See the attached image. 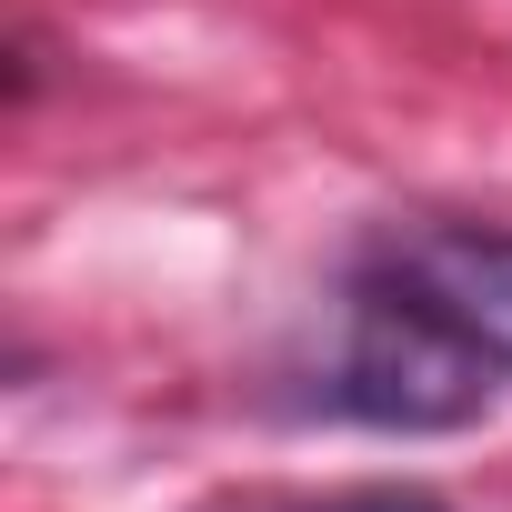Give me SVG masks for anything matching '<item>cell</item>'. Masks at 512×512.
I'll return each instance as SVG.
<instances>
[{"mask_svg":"<svg viewBox=\"0 0 512 512\" xmlns=\"http://www.w3.org/2000/svg\"><path fill=\"white\" fill-rule=\"evenodd\" d=\"M402 262L512 362V231H422Z\"/></svg>","mask_w":512,"mask_h":512,"instance_id":"obj_2","label":"cell"},{"mask_svg":"<svg viewBox=\"0 0 512 512\" xmlns=\"http://www.w3.org/2000/svg\"><path fill=\"white\" fill-rule=\"evenodd\" d=\"M492 372H502V352L402 262V272L362 282L332 402L352 422H382V432H452L492 402Z\"/></svg>","mask_w":512,"mask_h":512,"instance_id":"obj_1","label":"cell"},{"mask_svg":"<svg viewBox=\"0 0 512 512\" xmlns=\"http://www.w3.org/2000/svg\"><path fill=\"white\" fill-rule=\"evenodd\" d=\"M322 512H442L432 492H352V502H322Z\"/></svg>","mask_w":512,"mask_h":512,"instance_id":"obj_3","label":"cell"}]
</instances>
